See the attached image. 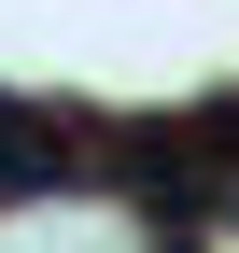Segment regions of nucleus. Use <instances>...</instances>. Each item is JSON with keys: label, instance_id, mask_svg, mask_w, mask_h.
<instances>
[]
</instances>
